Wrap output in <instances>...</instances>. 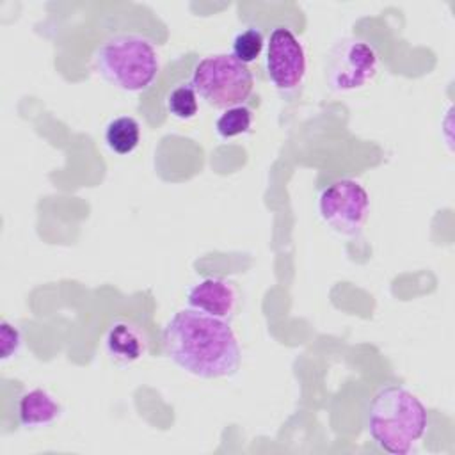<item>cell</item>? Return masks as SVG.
Wrapping results in <instances>:
<instances>
[{"label": "cell", "instance_id": "cell-4", "mask_svg": "<svg viewBox=\"0 0 455 455\" xmlns=\"http://www.w3.org/2000/svg\"><path fill=\"white\" fill-rule=\"evenodd\" d=\"M190 84L197 96L213 108L243 105L254 89V76L247 64L233 53H213L196 62Z\"/></svg>", "mask_w": 455, "mask_h": 455}, {"label": "cell", "instance_id": "cell-2", "mask_svg": "<svg viewBox=\"0 0 455 455\" xmlns=\"http://www.w3.org/2000/svg\"><path fill=\"white\" fill-rule=\"evenodd\" d=\"M373 443L393 455H403L423 437L428 427V411L409 389L389 384L370 400L364 418Z\"/></svg>", "mask_w": 455, "mask_h": 455}, {"label": "cell", "instance_id": "cell-12", "mask_svg": "<svg viewBox=\"0 0 455 455\" xmlns=\"http://www.w3.org/2000/svg\"><path fill=\"white\" fill-rule=\"evenodd\" d=\"M252 124V110L245 105H236L226 108L215 121V132L222 139H233L243 135L251 130Z\"/></svg>", "mask_w": 455, "mask_h": 455}, {"label": "cell", "instance_id": "cell-1", "mask_svg": "<svg viewBox=\"0 0 455 455\" xmlns=\"http://www.w3.org/2000/svg\"><path fill=\"white\" fill-rule=\"evenodd\" d=\"M164 354L183 371L201 379H222L238 371L242 350L228 320L192 307L176 311L162 332Z\"/></svg>", "mask_w": 455, "mask_h": 455}, {"label": "cell", "instance_id": "cell-15", "mask_svg": "<svg viewBox=\"0 0 455 455\" xmlns=\"http://www.w3.org/2000/svg\"><path fill=\"white\" fill-rule=\"evenodd\" d=\"M23 338L21 332L16 325H12L7 320H2L0 323V352H2V361H7L14 357L20 348H21Z\"/></svg>", "mask_w": 455, "mask_h": 455}, {"label": "cell", "instance_id": "cell-10", "mask_svg": "<svg viewBox=\"0 0 455 455\" xmlns=\"http://www.w3.org/2000/svg\"><path fill=\"white\" fill-rule=\"evenodd\" d=\"M60 412V403L48 391L39 387L25 391L18 400L20 425L28 430L50 427L59 419Z\"/></svg>", "mask_w": 455, "mask_h": 455}, {"label": "cell", "instance_id": "cell-5", "mask_svg": "<svg viewBox=\"0 0 455 455\" xmlns=\"http://www.w3.org/2000/svg\"><path fill=\"white\" fill-rule=\"evenodd\" d=\"M318 213L336 233L359 236L368 220L370 196L355 180H336L318 194Z\"/></svg>", "mask_w": 455, "mask_h": 455}, {"label": "cell", "instance_id": "cell-9", "mask_svg": "<svg viewBox=\"0 0 455 455\" xmlns=\"http://www.w3.org/2000/svg\"><path fill=\"white\" fill-rule=\"evenodd\" d=\"M149 339L146 331L126 318L114 320L105 334V352L119 366L133 364L148 352Z\"/></svg>", "mask_w": 455, "mask_h": 455}, {"label": "cell", "instance_id": "cell-3", "mask_svg": "<svg viewBox=\"0 0 455 455\" xmlns=\"http://www.w3.org/2000/svg\"><path fill=\"white\" fill-rule=\"evenodd\" d=\"M94 66L105 82L126 91H146L160 71L155 44L135 32L108 36L94 52Z\"/></svg>", "mask_w": 455, "mask_h": 455}, {"label": "cell", "instance_id": "cell-7", "mask_svg": "<svg viewBox=\"0 0 455 455\" xmlns=\"http://www.w3.org/2000/svg\"><path fill=\"white\" fill-rule=\"evenodd\" d=\"M265 66L270 82L283 92L295 91L306 75V52L288 27L272 28L267 41Z\"/></svg>", "mask_w": 455, "mask_h": 455}, {"label": "cell", "instance_id": "cell-11", "mask_svg": "<svg viewBox=\"0 0 455 455\" xmlns=\"http://www.w3.org/2000/svg\"><path fill=\"white\" fill-rule=\"evenodd\" d=\"M140 142L139 121L132 116L114 117L105 126V144L116 155H130Z\"/></svg>", "mask_w": 455, "mask_h": 455}, {"label": "cell", "instance_id": "cell-6", "mask_svg": "<svg viewBox=\"0 0 455 455\" xmlns=\"http://www.w3.org/2000/svg\"><path fill=\"white\" fill-rule=\"evenodd\" d=\"M377 69L379 57L375 50L361 39L347 37L331 48L327 55L325 76L332 91L350 92L371 82Z\"/></svg>", "mask_w": 455, "mask_h": 455}, {"label": "cell", "instance_id": "cell-14", "mask_svg": "<svg viewBox=\"0 0 455 455\" xmlns=\"http://www.w3.org/2000/svg\"><path fill=\"white\" fill-rule=\"evenodd\" d=\"M233 57L243 64L254 62L265 46V36L258 27H247L233 37Z\"/></svg>", "mask_w": 455, "mask_h": 455}, {"label": "cell", "instance_id": "cell-8", "mask_svg": "<svg viewBox=\"0 0 455 455\" xmlns=\"http://www.w3.org/2000/svg\"><path fill=\"white\" fill-rule=\"evenodd\" d=\"M187 304L196 311L229 322L236 311L238 291L228 279L204 277L188 290Z\"/></svg>", "mask_w": 455, "mask_h": 455}, {"label": "cell", "instance_id": "cell-13", "mask_svg": "<svg viewBox=\"0 0 455 455\" xmlns=\"http://www.w3.org/2000/svg\"><path fill=\"white\" fill-rule=\"evenodd\" d=\"M165 105L171 116L176 119L187 121L192 119L197 110H199V101H197V92L190 82L178 84L165 98Z\"/></svg>", "mask_w": 455, "mask_h": 455}]
</instances>
